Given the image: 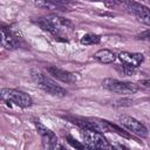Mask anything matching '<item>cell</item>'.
Instances as JSON below:
<instances>
[{
  "instance_id": "cell-11",
  "label": "cell",
  "mask_w": 150,
  "mask_h": 150,
  "mask_svg": "<svg viewBox=\"0 0 150 150\" xmlns=\"http://www.w3.org/2000/svg\"><path fill=\"white\" fill-rule=\"evenodd\" d=\"M93 56L97 62H100L102 64H109L116 60V55L109 49H100Z\"/></svg>"
},
{
  "instance_id": "cell-2",
  "label": "cell",
  "mask_w": 150,
  "mask_h": 150,
  "mask_svg": "<svg viewBox=\"0 0 150 150\" xmlns=\"http://www.w3.org/2000/svg\"><path fill=\"white\" fill-rule=\"evenodd\" d=\"M30 76H32V80L35 82V84L39 88H41L45 93H47L49 95H53V96H59V97H63V96L67 95V90L64 88L59 86L52 77L47 76L41 70L32 69L30 70Z\"/></svg>"
},
{
  "instance_id": "cell-18",
  "label": "cell",
  "mask_w": 150,
  "mask_h": 150,
  "mask_svg": "<svg viewBox=\"0 0 150 150\" xmlns=\"http://www.w3.org/2000/svg\"><path fill=\"white\" fill-rule=\"evenodd\" d=\"M138 40H142V41H146V42H150V29H146L142 33H139L137 36H136Z\"/></svg>"
},
{
  "instance_id": "cell-1",
  "label": "cell",
  "mask_w": 150,
  "mask_h": 150,
  "mask_svg": "<svg viewBox=\"0 0 150 150\" xmlns=\"http://www.w3.org/2000/svg\"><path fill=\"white\" fill-rule=\"evenodd\" d=\"M35 23L42 30L50 33L55 39L62 41H67L69 34L74 30V23L69 19L54 14L45 18H39Z\"/></svg>"
},
{
  "instance_id": "cell-8",
  "label": "cell",
  "mask_w": 150,
  "mask_h": 150,
  "mask_svg": "<svg viewBox=\"0 0 150 150\" xmlns=\"http://www.w3.org/2000/svg\"><path fill=\"white\" fill-rule=\"evenodd\" d=\"M46 69H47L48 74L52 75L54 79H56L61 82H64V83H76V82L81 81V79H82L79 73H73V71L62 69L56 66H49Z\"/></svg>"
},
{
  "instance_id": "cell-20",
  "label": "cell",
  "mask_w": 150,
  "mask_h": 150,
  "mask_svg": "<svg viewBox=\"0 0 150 150\" xmlns=\"http://www.w3.org/2000/svg\"><path fill=\"white\" fill-rule=\"evenodd\" d=\"M138 87L142 88H150V80H142L138 82Z\"/></svg>"
},
{
  "instance_id": "cell-21",
  "label": "cell",
  "mask_w": 150,
  "mask_h": 150,
  "mask_svg": "<svg viewBox=\"0 0 150 150\" xmlns=\"http://www.w3.org/2000/svg\"><path fill=\"white\" fill-rule=\"evenodd\" d=\"M111 150H125L122 145H111Z\"/></svg>"
},
{
  "instance_id": "cell-15",
  "label": "cell",
  "mask_w": 150,
  "mask_h": 150,
  "mask_svg": "<svg viewBox=\"0 0 150 150\" xmlns=\"http://www.w3.org/2000/svg\"><path fill=\"white\" fill-rule=\"evenodd\" d=\"M100 41H101V36L97 34H94V33H87L80 39V42L84 46L97 45V43H100Z\"/></svg>"
},
{
  "instance_id": "cell-3",
  "label": "cell",
  "mask_w": 150,
  "mask_h": 150,
  "mask_svg": "<svg viewBox=\"0 0 150 150\" xmlns=\"http://www.w3.org/2000/svg\"><path fill=\"white\" fill-rule=\"evenodd\" d=\"M1 98L7 103H13L20 108H28L33 104V98L29 94L14 89V88H2L1 89Z\"/></svg>"
},
{
  "instance_id": "cell-12",
  "label": "cell",
  "mask_w": 150,
  "mask_h": 150,
  "mask_svg": "<svg viewBox=\"0 0 150 150\" xmlns=\"http://www.w3.org/2000/svg\"><path fill=\"white\" fill-rule=\"evenodd\" d=\"M36 128H38V131L40 132V135L42 136V139H43V142H45V144L46 145H48L50 142H53V141H55V139H57V137H56V135L49 129V128H47V127H45L41 122H39V121H36Z\"/></svg>"
},
{
  "instance_id": "cell-19",
  "label": "cell",
  "mask_w": 150,
  "mask_h": 150,
  "mask_svg": "<svg viewBox=\"0 0 150 150\" xmlns=\"http://www.w3.org/2000/svg\"><path fill=\"white\" fill-rule=\"evenodd\" d=\"M120 70L123 74H125V75H132L135 73V69L134 68H130V67H127V66H123V64H122V67H121Z\"/></svg>"
},
{
  "instance_id": "cell-6",
  "label": "cell",
  "mask_w": 150,
  "mask_h": 150,
  "mask_svg": "<svg viewBox=\"0 0 150 150\" xmlns=\"http://www.w3.org/2000/svg\"><path fill=\"white\" fill-rule=\"evenodd\" d=\"M120 122L129 132H132L139 137H146L149 134L146 127L135 117H131L129 115H121Z\"/></svg>"
},
{
  "instance_id": "cell-10",
  "label": "cell",
  "mask_w": 150,
  "mask_h": 150,
  "mask_svg": "<svg viewBox=\"0 0 150 150\" xmlns=\"http://www.w3.org/2000/svg\"><path fill=\"white\" fill-rule=\"evenodd\" d=\"M1 45L4 48L8 50H14L19 48V41L16 36L11 32L9 28L2 26L1 27Z\"/></svg>"
},
{
  "instance_id": "cell-14",
  "label": "cell",
  "mask_w": 150,
  "mask_h": 150,
  "mask_svg": "<svg viewBox=\"0 0 150 150\" xmlns=\"http://www.w3.org/2000/svg\"><path fill=\"white\" fill-rule=\"evenodd\" d=\"M102 125H103V130L104 131H112V132H116L117 135H120L122 137H125V138L130 137L129 131H125L124 129H122L117 124H114V123H111L109 121H102Z\"/></svg>"
},
{
  "instance_id": "cell-13",
  "label": "cell",
  "mask_w": 150,
  "mask_h": 150,
  "mask_svg": "<svg viewBox=\"0 0 150 150\" xmlns=\"http://www.w3.org/2000/svg\"><path fill=\"white\" fill-rule=\"evenodd\" d=\"M68 2L64 1H53V0H48V1H36L35 6L43 8V9H63L64 7H67Z\"/></svg>"
},
{
  "instance_id": "cell-4",
  "label": "cell",
  "mask_w": 150,
  "mask_h": 150,
  "mask_svg": "<svg viewBox=\"0 0 150 150\" xmlns=\"http://www.w3.org/2000/svg\"><path fill=\"white\" fill-rule=\"evenodd\" d=\"M81 138L83 144L89 150H111V145L108 143L102 132L93 130H81Z\"/></svg>"
},
{
  "instance_id": "cell-9",
  "label": "cell",
  "mask_w": 150,
  "mask_h": 150,
  "mask_svg": "<svg viewBox=\"0 0 150 150\" xmlns=\"http://www.w3.org/2000/svg\"><path fill=\"white\" fill-rule=\"evenodd\" d=\"M117 59L120 60V62L123 66L130 67L136 69L138 66L142 64V62L144 61V55L141 53H129V52H121L117 55Z\"/></svg>"
},
{
  "instance_id": "cell-5",
  "label": "cell",
  "mask_w": 150,
  "mask_h": 150,
  "mask_svg": "<svg viewBox=\"0 0 150 150\" xmlns=\"http://www.w3.org/2000/svg\"><path fill=\"white\" fill-rule=\"evenodd\" d=\"M102 87L105 88L109 91L116 93V94H122V95H129V94H135L139 87L138 84H135L132 82H124L120 81L116 79L107 77L102 81Z\"/></svg>"
},
{
  "instance_id": "cell-16",
  "label": "cell",
  "mask_w": 150,
  "mask_h": 150,
  "mask_svg": "<svg viewBox=\"0 0 150 150\" xmlns=\"http://www.w3.org/2000/svg\"><path fill=\"white\" fill-rule=\"evenodd\" d=\"M66 139H67V142H68L73 148H75L76 150H89L83 143H80L79 141H76V139H75L74 137H71V136H67Z\"/></svg>"
},
{
  "instance_id": "cell-17",
  "label": "cell",
  "mask_w": 150,
  "mask_h": 150,
  "mask_svg": "<svg viewBox=\"0 0 150 150\" xmlns=\"http://www.w3.org/2000/svg\"><path fill=\"white\" fill-rule=\"evenodd\" d=\"M48 149L49 150H67L60 142H59V139H55V141H53V142H50L48 145Z\"/></svg>"
},
{
  "instance_id": "cell-7",
  "label": "cell",
  "mask_w": 150,
  "mask_h": 150,
  "mask_svg": "<svg viewBox=\"0 0 150 150\" xmlns=\"http://www.w3.org/2000/svg\"><path fill=\"white\" fill-rule=\"evenodd\" d=\"M122 5L125 7V9H128L130 13H132L139 22L150 26V8L149 7H146L143 4L135 2V1L123 2Z\"/></svg>"
}]
</instances>
